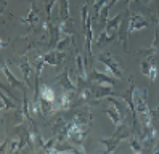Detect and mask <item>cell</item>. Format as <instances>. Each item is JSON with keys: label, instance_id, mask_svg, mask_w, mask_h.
<instances>
[{"label": "cell", "instance_id": "6da1fadb", "mask_svg": "<svg viewBox=\"0 0 159 154\" xmlns=\"http://www.w3.org/2000/svg\"><path fill=\"white\" fill-rule=\"evenodd\" d=\"M95 60L100 61L101 64H105V67H106V69L113 74L114 77H117V79H120V77H122V72H124V71H122V67H120V64L114 60V56H113V53H111V52L98 53Z\"/></svg>", "mask_w": 159, "mask_h": 154}, {"label": "cell", "instance_id": "7a4b0ae2", "mask_svg": "<svg viewBox=\"0 0 159 154\" xmlns=\"http://www.w3.org/2000/svg\"><path fill=\"white\" fill-rule=\"evenodd\" d=\"M16 66L20 67V71L24 77V82L26 85L29 87V88H32V79H31V75L34 72V66H32V60H31V53L29 52H26L20 60H18Z\"/></svg>", "mask_w": 159, "mask_h": 154}, {"label": "cell", "instance_id": "3957f363", "mask_svg": "<svg viewBox=\"0 0 159 154\" xmlns=\"http://www.w3.org/2000/svg\"><path fill=\"white\" fill-rule=\"evenodd\" d=\"M134 101H135V109L140 117L149 116V106H148V90L145 88H137L134 90Z\"/></svg>", "mask_w": 159, "mask_h": 154}, {"label": "cell", "instance_id": "277c9868", "mask_svg": "<svg viewBox=\"0 0 159 154\" xmlns=\"http://www.w3.org/2000/svg\"><path fill=\"white\" fill-rule=\"evenodd\" d=\"M90 90H92V96L95 101L100 100H106L108 96H119L114 92V87L113 85H106V84H97V85H90Z\"/></svg>", "mask_w": 159, "mask_h": 154}, {"label": "cell", "instance_id": "5b68a950", "mask_svg": "<svg viewBox=\"0 0 159 154\" xmlns=\"http://www.w3.org/2000/svg\"><path fill=\"white\" fill-rule=\"evenodd\" d=\"M55 84L60 85L63 92H77V85L71 79V74H69V67H64V69L57 75L55 79Z\"/></svg>", "mask_w": 159, "mask_h": 154}, {"label": "cell", "instance_id": "8992f818", "mask_svg": "<svg viewBox=\"0 0 159 154\" xmlns=\"http://www.w3.org/2000/svg\"><path fill=\"white\" fill-rule=\"evenodd\" d=\"M18 21L23 23V24H26L29 31H32V29L39 24V21H40V11H39V8H37V5H35L34 0H31V8H29V13H27V16H26V18H18Z\"/></svg>", "mask_w": 159, "mask_h": 154}, {"label": "cell", "instance_id": "52a82bcc", "mask_svg": "<svg viewBox=\"0 0 159 154\" xmlns=\"http://www.w3.org/2000/svg\"><path fill=\"white\" fill-rule=\"evenodd\" d=\"M43 56V60H45V63L47 64H50V66H53L55 69H60V67L64 64V60H66V52H61V50H48V53H45V55H42Z\"/></svg>", "mask_w": 159, "mask_h": 154}, {"label": "cell", "instance_id": "ba28073f", "mask_svg": "<svg viewBox=\"0 0 159 154\" xmlns=\"http://www.w3.org/2000/svg\"><path fill=\"white\" fill-rule=\"evenodd\" d=\"M47 35H48V50H55L57 48V45H58V42H60V38H61V35H63V31H61V26H60V23L58 24H55V23H47Z\"/></svg>", "mask_w": 159, "mask_h": 154}, {"label": "cell", "instance_id": "9c48e42d", "mask_svg": "<svg viewBox=\"0 0 159 154\" xmlns=\"http://www.w3.org/2000/svg\"><path fill=\"white\" fill-rule=\"evenodd\" d=\"M89 80L92 84H106V85H113L116 87L117 84V77H114L113 74H106V72H100V71H95V69H92L89 72Z\"/></svg>", "mask_w": 159, "mask_h": 154}, {"label": "cell", "instance_id": "30bf717a", "mask_svg": "<svg viewBox=\"0 0 159 154\" xmlns=\"http://www.w3.org/2000/svg\"><path fill=\"white\" fill-rule=\"evenodd\" d=\"M129 19H130V7L125 10L124 15H122V21H120V26H119V37H117L125 52L129 48V35H130L129 34Z\"/></svg>", "mask_w": 159, "mask_h": 154}, {"label": "cell", "instance_id": "8fae6325", "mask_svg": "<svg viewBox=\"0 0 159 154\" xmlns=\"http://www.w3.org/2000/svg\"><path fill=\"white\" fill-rule=\"evenodd\" d=\"M0 67H2V74L5 75V79H7V84L10 85L11 88H20V90H27V88H29V87L24 85V84L10 71V67L7 66V61H5V60H2V66H0Z\"/></svg>", "mask_w": 159, "mask_h": 154}, {"label": "cell", "instance_id": "7c38bea8", "mask_svg": "<svg viewBox=\"0 0 159 154\" xmlns=\"http://www.w3.org/2000/svg\"><path fill=\"white\" fill-rule=\"evenodd\" d=\"M137 53L138 55H145L146 58H149V60H153V61H159V26L156 27V31H154V40H153L151 47L142 48V50H138Z\"/></svg>", "mask_w": 159, "mask_h": 154}, {"label": "cell", "instance_id": "4fadbf2b", "mask_svg": "<svg viewBox=\"0 0 159 154\" xmlns=\"http://www.w3.org/2000/svg\"><path fill=\"white\" fill-rule=\"evenodd\" d=\"M148 27V19L140 15V13H134L132 8H130V19H129V34L137 32V31H142V29Z\"/></svg>", "mask_w": 159, "mask_h": 154}, {"label": "cell", "instance_id": "5bb4252c", "mask_svg": "<svg viewBox=\"0 0 159 154\" xmlns=\"http://www.w3.org/2000/svg\"><path fill=\"white\" fill-rule=\"evenodd\" d=\"M117 37H119V32L117 31H109V29H105V31H101V34L98 35V38L95 40L93 47H95L97 50H101V48L108 47L109 43H113Z\"/></svg>", "mask_w": 159, "mask_h": 154}, {"label": "cell", "instance_id": "9a60e30c", "mask_svg": "<svg viewBox=\"0 0 159 154\" xmlns=\"http://www.w3.org/2000/svg\"><path fill=\"white\" fill-rule=\"evenodd\" d=\"M106 101L108 103H111L114 106V108L119 111V114L122 116V119H124V122H125V119H127V116H129V112L132 114V111H130V108L127 106V103L124 104V103H120V100H119V96H108L106 98Z\"/></svg>", "mask_w": 159, "mask_h": 154}, {"label": "cell", "instance_id": "2e32d148", "mask_svg": "<svg viewBox=\"0 0 159 154\" xmlns=\"http://www.w3.org/2000/svg\"><path fill=\"white\" fill-rule=\"evenodd\" d=\"M0 100H2V114H5V111H10V109H16V108H20V106L23 104V103H20V101H16V100H13L10 95H5V92H2L0 93Z\"/></svg>", "mask_w": 159, "mask_h": 154}, {"label": "cell", "instance_id": "e0dca14e", "mask_svg": "<svg viewBox=\"0 0 159 154\" xmlns=\"http://www.w3.org/2000/svg\"><path fill=\"white\" fill-rule=\"evenodd\" d=\"M132 135H134V130H130L125 124H120V125H117V127H116V132L113 133V137L122 141V140H129Z\"/></svg>", "mask_w": 159, "mask_h": 154}, {"label": "cell", "instance_id": "ac0fdd59", "mask_svg": "<svg viewBox=\"0 0 159 154\" xmlns=\"http://www.w3.org/2000/svg\"><path fill=\"white\" fill-rule=\"evenodd\" d=\"M103 112H105L108 117H109V120L113 122L116 127L117 125H120V124H124V119H122V116L119 114V111L114 108V106H109V108H106V109H103Z\"/></svg>", "mask_w": 159, "mask_h": 154}, {"label": "cell", "instance_id": "d6986e66", "mask_svg": "<svg viewBox=\"0 0 159 154\" xmlns=\"http://www.w3.org/2000/svg\"><path fill=\"white\" fill-rule=\"evenodd\" d=\"M101 144H105L106 146V154H113L114 151H116V148L119 146V143H120V140H117V138H114V137H109V138H100L98 140Z\"/></svg>", "mask_w": 159, "mask_h": 154}, {"label": "cell", "instance_id": "ffe728a7", "mask_svg": "<svg viewBox=\"0 0 159 154\" xmlns=\"http://www.w3.org/2000/svg\"><path fill=\"white\" fill-rule=\"evenodd\" d=\"M39 95L42 96V98H45L47 101H52V103L57 101V93H55V90L52 88L50 85L42 84L40 85V90H39Z\"/></svg>", "mask_w": 159, "mask_h": 154}, {"label": "cell", "instance_id": "44dd1931", "mask_svg": "<svg viewBox=\"0 0 159 154\" xmlns=\"http://www.w3.org/2000/svg\"><path fill=\"white\" fill-rule=\"evenodd\" d=\"M129 144H130V148H132V151H134V152H137V154L145 152L143 143H142V140L138 138V135H137V133H134L132 137L129 138Z\"/></svg>", "mask_w": 159, "mask_h": 154}, {"label": "cell", "instance_id": "7402d4cb", "mask_svg": "<svg viewBox=\"0 0 159 154\" xmlns=\"http://www.w3.org/2000/svg\"><path fill=\"white\" fill-rule=\"evenodd\" d=\"M74 19L72 18H68V19H63V21H60V26H61V31L63 34H69V35H74L76 34V31H74Z\"/></svg>", "mask_w": 159, "mask_h": 154}, {"label": "cell", "instance_id": "603a6c76", "mask_svg": "<svg viewBox=\"0 0 159 154\" xmlns=\"http://www.w3.org/2000/svg\"><path fill=\"white\" fill-rule=\"evenodd\" d=\"M122 15H124V13H119V15H116L114 18L108 19L105 29H109V31H117V32H119V26H120V21H122Z\"/></svg>", "mask_w": 159, "mask_h": 154}, {"label": "cell", "instance_id": "cb8c5ba5", "mask_svg": "<svg viewBox=\"0 0 159 154\" xmlns=\"http://www.w3.org/2000/svg\"><path fill=\"white\" fill-rule=\"evenodd\" d=\"M72 42H74V35L63 34V35H61V38H60V42H58V45H57V50L64 52V50H66V48H68Z\"/></svg>", "mask_w": 159, "mask_h": 154}, {"label": "cell", "instance_id": "d4e9b609", "mask_svg": "<svg viewBox=\"0 0 159 154\" xmlns=\"http://www.w3.org/2000/svg\"><path fill=\"white\" fill-rule=\"evenodd\" d=\"M71 18L69 15V0H60V21Z\"/></svg>", "mask_w": 159, "mask_h": 154}, {"label": "cell", "instance_id": "484cf974", "mask_svg": "<svg viewBox=\"0 0 159 154\" xmlns=\"http://www.w3.org/2000/svg\"><path fill=\"white\" fill-rule=\"evenodd\" d=\"M60 2V0H43L45 3V16H47V23L52 21V10H53V5Z\"/></svg>", "mask_w": 159, "mask_h": 154}, {"label": "cell", "instance_id": "4316f807", "mask_svg": "<svg viewBox=\"0 0 159 154\" xmlns=\"http://www.w3.org/2000/svg\"><path fill=\"white\" fill-rule=\"evenodd\" d=\"M153 64H154V61H153V60H149V58H145V60L142 61V64H140V69H142V74L148 77L149 69H151V66H153Z\"/></svg>", "mask_w": 159, "mask_h": 154}, {"label": "cell", "instance_id": "83f0119b", "mask_svg": "<svg viewBox=\"0 0 159 154\" xmlns=\"http://www.w3.org/2000/svg\"><path fill=\"white\" fill-rule=\"evenodd\" d=\"M109 7H108V3L103 7V10H101V13H100V23H101V26H106V23H108V16H109Z\"/></svg>", "mask_w": 159, "mask_h": 154}, {"label": "cell", "instance_id": "f1b7e54d", "mask_svg": "<svg viewBox=\"0 0 159 154\" xmlns=\"http://www.w3.org/2000/svg\"><path fill=\"white\" fill-rule=\"evenodd\" d=\"M149 114H151V122L156 129H159V108H153L149 109Z\"/></svg>", "mask_w": 159, "mask_h": 154}, {"label": "cell", "instance_id": "f546056e", "mask_svg": "<svg viewBox=\"0 0 159 154\" xmlns=\"http://www.w3.org/2000/svg\"><path fill=\"white\" fill-rule=\"evenodd\" d=\"M148 77H149V82H151V84L156 80V77H157V66H156V64H153V66H151V69H149Z\"/></svg>", "mask_w": 159, "mask_h": 154}, {"label": "cell", "instance_id": "4dcf8cb0", "mask_svg": "<svg viewBox=\"0 0 159 154\" xmlns=\"http://www.w3.org/2000/svg\"><path fill=\"white\" fill-rule=\"evenodd\" d=\"M116 2H117V0H109V2H108V7H109V8H113Z\"/></svg>", "mask_w": 159, "mask_h": 154}, {"label": "cell", "instance_id": "1f68e13d", "mask_svg": "<svg viewBox=\"0 0 159 154\" xmlns=\"http://www.w3.org/2000/svg\"><path fill=\"white\" fill-rule=\"evenodd\" d=\"M156 5H157V16H156V19H157V23H159V2L156 0Z\"/></svg>", "mask_w": 159, "mask_h": 154}, {"label": "cell", "instance_id": "d6a6232c", "mask_svg": "<svg viewBox=\"0 0 159 154\" xmlns=\"http://www.w3.org/2000/svg\"><path fill=\"white\" fill-rule=\"evenodd\" d=\"M149 2H151V0H145V3H146V5H148V3H149Z\"/></svg>", "mask_w": 159, "mask_h": 154}, {"label": "cell", "instance_id": "836d02e7", "mask_svg": "<svg viewBox=\"0 0 159 154\" xmlns=\"http://www.w3.org/2000/svg\"><path fill=\"white\" fill-rule=\"evenodd\" d=\"M89 2H90V3H92V2H93V0H89Z\"/></svg>", "mask_w": 159, "mask_h": 154}]
</instances>
